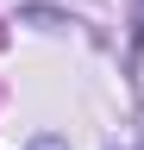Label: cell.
Listing matches in <instances>:
<instances>
[{"instance_id":"6da1fadb","label":"cell","mask_w":144,"mask_h":150,"mask_svg":"<svg viewBox=\"0 0 144 150\" xmlns=\"http://www.w3.org/2000/svg\"><path fill=\"white\" fill-rule=\"evenodd\" d=\"M138 38H144V6H138Z\"/></svg>"}]
</instances>
